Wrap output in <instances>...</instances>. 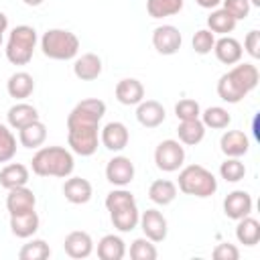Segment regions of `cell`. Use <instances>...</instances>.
Returning <instances> with one entry per match:
<instances>
[{"label": "cell", "instance_id": "29", "mask_svg": "<svg viewBox=\"0 0 260 260\" xmlns=\"http://www.w3.org/2000/svg\"><path fill=\"white\" fill-rule=\"evenodd\" d=\"M18 140L24 148H41L47 140V126L41 120H35L18 130Z\"/></svg>", "mask_w": 260, "mask_h": 260}, {"label": "cell", "instance_id": "42", "mask_svg": "<svg viewBox=\"0 0 260 260\" xmlns=\"http://www.w3.org/2000/svg\"><path fill=\"white\" fill-rule=\"evenodd\" d=\"M213 258L215 260H238L240 258V250L230 244V242H221L213 248Z\"/></svg>", "mask_w": 260, "mask_h": 260}, {"label": "cell", "instance_id": "4", "mask_svg": "<svg viewBox=\"0 0 260 260\" xmlns=\"http://www.w3.org/2000/svg\"><path fill=\"white\" fill-rule=\"evenodd\" d=\"M179 191L191 197H211L217 191V179L211 171L201 165H187L179 171Z\"/></svg>", "mask_w": 260, "mask_h": 260}, {"label": "cell", "instance_id": "41", "mask_svg": "<svg viewBox=\"0 0 260 260\" xmlns=\"http://www.w3.org/2000/svg\"><path fill=\"white\" fill-rule=\"evenodd\" d=\"M221 8L236 20H244V18H248L252 6L248 0H221Z\"/></svg>", "mask_w": 260, "mask_h": 260}, {"label": "cell", "instance_id": "2", "mask_svg": "<svg viewBox=\"0 0 260 260\" xmlns=\"http://www.w3.org/2000/svg\"><path fill=\"white\" fill-rule=\"evenodd\" d=\"M30 169L39 177L67 179L75 169L73 152L67 150L65 146H43L32 154Z\"/></svg>", "mask_w": 260, "mask_h": 260}, {"label": "cell", "instance_id": "25", "mask_svg": "<svg viewBox=\"0 0 260 260\" xmlns=\"http://www.w3.org/2000/svg\"><path fill=\"white\" fill-rule=\"evenodd\" d=\"M6 120H8V126L14 128V130H20L22 126L39 120V112L35 106L26 104V102H16L14 106L8 108V114H6Z\"/></svg>", "mask_w": 260, "mask_h": 260}, {"label": "cell", "instance_id": "45", "mask_svg": "<svg viewBox=\"0 0 260 260\" xmlns=\"http://www.w3.org/2000/svg\"><path fill=\"white\" fill-rule=\"evenodd\" d=\"M8 30V16L0 10V35H4Z\"/></svg>", "mask_w": 260, "mask_h": 260}, {"label": "cell", "instance_id": "11", "mask_svg": "<svg viewBox=\"0 0 260 260\" xmlns=\"http://www.w3.org/2000/svg\"><path fill=\"white\" fill-rule=\"evenodd\" d=\"M128 140H130V132L122 122H108L104 128H100V142L104 144V148L112 152L124 150L128 146Z\"/></svg>", "mask_w": 260, "mask_h": 260}, {"label": "cell", "instance_id": "39", "mask_svg": "<svg viewBox=\"0 0 260 260\" xmlns=\"http://www.w3.org/2000/svg\"><path fill=\"white\" fill-rule=\"evenodd\" d=\"M191 45H193V51L197 55H207L213 51V45H215V35L209 30V28H199L193 39H191Z\"/></svg>", "mask_w": 260, "mask_h": 260}, {"label": "cell", "instance_id": "20", "mask_svg": "<svg viewBox=\"0 0 260 260\" xmlns=\"http://www.w3.org/2000/svg\"><path fill=\"white\" fill-rule=\"evenodd\" d=\"M114 93L122 106H138L144 100V85L134 77H126L116 83Z\"/></svg>", "mask_w": 260, "mask_h": 260}, {"label": "cell", "instance_id": "13", "mask_svg": "<svg viewBox=\"0 0 260 260\" xmlns=\"http://www.w3.org/2000/svg\"><path fill=\"white\" fill-rule=\"evenodd\" d=\"M252 207H254L252 195L248 191H242V189H236V191L228 193L225 199H223V213L230 219H236V221L246 217V215H250Z\"/></svg>", "mask_w": 260, "mask_h": 260}, {"label": "cell", "instance_id": "5", "mask_svg": "<svg viewBox=\"0 0 260 260\" xmlns=\"http://www.w3.org/2000/svg\"><path fill=\"white\" fill-rule=\"evenodd\" d=\"M39 43L43 55L55 61H69L79 53V39L67 28H49Z\"/></svg>", "mask_w": 260, "mask_h": 260}, {"label": "cell", "instance_id": "19", "mask_svg": "<svg viewBox=\"0 0 260 260\" xmlns=\"http://www.w3.org/2000/svg\"><path fill=\"white\" fill-rule=\"evenodd\" d=\"M219 148L225 156L240 158L250 150V138L242 130H225L219 138Z\"/></svg>", "mask_w": 260, "mask_h": 260}, {"label": "cell", "instance_id": "36", "mask_svg": "<svg viewBox=\"0 0 260 260\" xmlns=\"http://www.w3.org/2000/svg\"><path fill=\"white\" fill-rule=\"evenodd\" d=\"M158 250L154 246V242H150L148 238H136L130 244V258L132 260H156Z\"/></svg>", "mask_w": 260, "mask_h": 260}, {"label": "cell", "instance_id": "21", "mask_svg": "<svg viewBox=\"0 0 260 260\" xmlns=\"http://www.w3.org/2000/svg\"><path fill=\"white\" fill-rule=\"evenodd\" d=\"M102 59L95 55V53H83L81 57H75V63H73V73L77 79L81 81H93L102 75Z\"/></svg>", "mask_w": 260, "mask_h": 260}, {"label": "cell", "instance_id": "18", "mask_svg": "<svg viewBox=\"0 0 260 260\" xmlns=\"http://www.w3.org/2000/svg\"><path fill=\"white\" fill-rule=\"evenodd\" d=\"M165 118H167V112L162 104L156 100H142L136 106V120L144 128H156L165 122Z\"/></svg>", "mask_w": 260, "mask_h": 260}, {"label": "cell", "instance_id": "43", "mask_svg": "<svg viewBox=\"0 0 260 260\" xmlns=\"http://www.w3.org/2000/svg\"><path fill=\"white\" fill-rule=\"evenodd\" d=\"M244 51L252 57V59H260V32L258 30H250L244 39Z\"/></svg>", "mask_w": 260, "mask_h": 260}, {"label": "cell", "instance_id": "3", "mask_svg": "<svg viewBox=\"0 0 260 260\" xmlns=\"http://www.w3.org/2000/svg\"><path fill=\"white\" fill-rule=\"evenodd\" d=\"M106 209L110 211V219H112V225L126 234V232H132L138 228V219H140V211H138V205H136V199L134 195L126 189V187H118L114 191H110L106 195V201H104Z\"/></svg>", "mask_w": 260, "mask_h": 260}, {"label": "cell", "instance_id": "17", "mask_svg": "<svg viewBox=\"0 0 260 260\" xmlns=\"http://www.w3.org/2000/svg\"><path fill=\"white\" fill-rule=\"evenodd\" d=\"M213 53L217 57L219 63L223 65H236L242 61V55H244V49H242V43L230 35H223L221 39H215V45H213Z\"/></svg>", "mask_w": 260, "mask_h": 260}, {"label": "cell", "instance_id": "10", "mask_svg": "<svg viewBox=\"0 0 260 260\" xmlns=\"http://www.w3.org/2000/svg\"><path fill=\"white\" fill-rule=\"evenodd\" d=\"M134 162L128 156H112L106 165V179L114 187H126L134 181Z\"/></svg>", "mask_w": 260, "mask_h": 260}, {"label": "cell", "instance_id": "30", "mask_svg": "<svg viewBox=\"0 0 260 260\" xmlns=\"http://www.w3.org/2000/svg\"><path fill=\"white\" fill-rule=\"evenodd\" d=\"M236 240L244 246H256L260 242V221L256 217H242L236 225Z\"/></svg>", "mask_w": 260, "mask_h": 260}, {"label": "cell", "instance_id": "8", "mask_svg": "<svg viewBox=\"0 0 260 260\" xmlns=\"http://www.w3.org/2000/svg\"><path fill=\"white\" fill-rule=\"evenodd\" d=\"M138 225L144 232V238H148L154 244L162 242L167 238V234H169L167 217L158 209H146V211H142L140 213V219H138Z\"/></svg>", "mask_w": 260, "mask_h": 260}, {"label": "cell", "instance_id": "46", "mask_svg": "<svg viewBox=\"0 0 260 260\" xmlns=\"http://www.w3.org/2000/svg\"><path fill=\"white\" fill-rule=\"evenodd\" d=\"M22 2H24L26 6H41L45 0H22Z\"/></svg>", "mask_w": 260, "mask_h": 260}, {"label": "cell", "instance_id": "31", "mask_svg": "<svg viewBox=\"0 0 260 260\" xmlns=\"http://www.w3.org/2000/svg\"><path fill=\"white\" fill-rule=\"evenodd\" d=\"M238 20L234 16H230L223 8H217V10H211V14L207 16V28L213 32V35H230L234 28H236Z\"/></svg>", "mask_w": 260, "mask_h": 260}, {"label": "cell", "instance_id": "37", "mask_svg": "<svg viewBox=\"0 0 260 260\" xmlns=\"http://www.w3.org/2000/svg\"><path fill=\"white\" fill-rule=\"evenodd\" d=\"M16 154V136L10 126L0 124V162H10Z\"/></svg>", "mask_w": 260, "mask_h": 260}, {"label": "cell", "instance_id": "23", "mask_svg": "<svg viewBox=\"0 0 260 260\" xmlns=\"http://www.w3.org/2000/svg\"><path fill=\"white\" fill-rule=\"evenodd\" d=\"M6 91H8L10 98H14V100H18V102L26 100V98L35 91V79H32V75L26 73V71H16V73H12V75L8 77V81H6Z\"/></svg>", "mask_w": 260, "mask_h": 260}, {"label": "cell", "instance_id": "6", "mask_svg": "<svg viewBox=\"0 0 260 260\" xmlns=\"http://www.w3.org/2000/svg\"><path fill=\"white\" fill-rule=\"evenodd\" d=\"M39 37L35 26L30 24H18L10 30L8 41H6V59L12 65H26L32 59V53L37 49Z\"/></svg>", "mask_w": 260, "mask_h": 260}, {"label": "cell", "instance_id": "14", "mask_svg": "<svg viewBox=\"0 0 260 260\" xmlns=\"http://www.w3.org/2000/svg\"><path fill=\"white\" fill-rule=\"evenodd\" d=\"M63 248H65V254L69 258H75V260H81V258H87L91 256L93 252V240L87 232L83 230H75V232H69L63 240Z\"/></svg>", "mask_w": 260, "mask_h": 260}, {"label": "cell", "instance_id": "32", "mask_svg": "<svg viewBox=\"0 0 260 260\" xmlns=\"http://www.w3.org/2000/svg\"><path fill=\"white\" fill-rule=\"evenodd\" d=\"M199 118H201L203 126H205V128H211V130H223V128H228L230 122H232L230 112H228L225 108H221V106H211V108L203 110Z\"/></svg>", "mask_w": 260, "mask_h": 260}, {"label": "cell", "instance_id": "12", "mask_svg": "<svg viewBox=\"0 0 260 260\" xmlns=\"http://www.w3.org/2000/svg\"><path fill=\"white\" fill-rule=\"evenodd\" d=\"M228 75H230V79L238 85V89L244 95H248L250 91H254L256 85H258V81H260V71H258V67L254 63H236L228 71Z\"/></svg>", "mask_w": 260, "mask_h": 260}, {"label": "cell", "instance_id": "16", "mask_svg": "<svg viewBox=\"0 0 260 260\" xmlns=\"http://www.w3.org/2000/svg\"><path fill=\"white\" fill-rule=\"evenodd\" d=\"M93 187L83 177H67L63 183V197L73 205H83L91 199Z\"/></svg>", "mask_w": 260, "mask_h": 260}, {"label": "cell", "instance_id": "47", "mask_svg": "<svg viewBox=\"0 0 260 260\" xmlns=\"http://www.w3.org/2000/svg\"><path fill=\"white\" fill-rule=\"evenodd\" d=\"M250 2V6H260V0H248Z\"/></svg>", "mask_w": 260, "mask_h": 260}, {"label": "cell", "instance_id": "35", "mask_svg": "<svg viewBox=\"0 0 260 260\" xmlns=\"http://www.w3.org/2000/svg\"><path fill=\"white\" fill-rule=\"evenodd\" d=\"M219 175L223 181L228 183H238L246 177V165L240 160V158H232L228 156L221 165H219Z\"/></svg>", "mask_w": 260, "mask_h": 260}, {"label": "cell", "instance_id": "7", "mask_svg": "<svg viewBox=\"0 0 260 260\" xmlns=\"http://www.w3.org/2000/svg\"><path fill=\"white\" fill-rule=\"evenodd\" d=\"M185 162V146L179 140L167 138L154 148V165L162 173H175Z\"/></svg>", "mask_w": 260, "mask_h": 260}, {"label": "cell", "instance_id": "22", "mask_svg": "<svg viewBox=\"0 0 260 260\" xmlns=\"http://www.w3.org/2000/svg\"><path fill=\"white\" fill-rule=\"evenodd\" d=\"M41 225V219L37 215V211H26V213H16V215H10V232L16 236V238H32L37 234Z\"/></svg>", "mask_w": 260, "mask_h": 260}, {"label": "cell", "instance_id": "15", "mask_svg": "<svg viewBox=\"0 0 260 260\" xmlns=\"http://www.w3.org/2000/svg\"><path fill=\"white\" fill-rule=\"evenodd\" d=\"M35 205H37V197H35L32 189H28L26 185H24V187L8 189V195H6V209H8V215L32 211Z\"/></svg>", "mask_w": 260, "mask_h": 260}, {"label": "cell", "instance_id": "34", "mask_svg": "<svg viewBox=\"0 0 260 260\" xmlns=\"http://www.w3.org/2000/svg\"><path fill=\"white\" fill-rule=\"evenodd\" d=\"M51 256V248L45 240L41 238H32L28 244H24L18 252V258L20 260H45Z\"/></svg>", "mask_w": 260, "mask_h": 260}, {"label": "cell", "instance_id": "24", "mask_svg": "<svg viewBox=\"0 0 260 260\" xmlns=\"http://www.w3.org/2000/svg\"><path fill=\"white\" fill-rule=\"evenodd\" d=\"M30 179L28 167L22 162H8L2 171H0V185L8 191L14 187H24Z\"/></svg>", "mask_w": 260, "mask_h": 260}, {"label": "cell", "instance_id": "33", "mask_svg": "<svg viewBox=\"0 0 260 260\" xmlns=\"http://www.w3.org/2000/svg\"><path fill=\"white\" fill-rule=\"evenodd\" d=\"M181 8H183V0H146V12L152 18L179 14Z\"/></svg>", "mask_w": 260, "mask_h": 260}, {"label": "cell", "instance_id": "38", "mask_svg": "<svg viewBox=\"0 0 260 260\" xmlns=\"http://www.w3.org/2000/svg\"><path fill=\"white\" fill-rule=\"evenodd\" d=\"M217 95L223 100V102H228V104H238V102H242L246 95L238 89V85L230 79V75L228 73H223L221 77H219V81H217Z\"/></svg>", "mask_w": 260, "mask_h": 260}, {"label": "cell", "instance_id": "40", "mask_svg": "<svg viewBox=\"0 0 260 260\" xmlns=\"http://www.w3.org/2000/svg\"><path fill=\"white\" fill-rule=\"evenodd\" d=\"M175 116L179 120H195L201 116V106L191 98H183L175 104Z\"/></svg>", "mask_w": 260, "mask_h": 260}, {"label": "cell", "instance_id": "1", "mask_svg": "<svg viewBox=\"0 0 260 260\" xmlns=\"http://www.w3.org/2000/svg\"><path fill=\"white\" fill-rule=\"evenodd\" d=\"M106 114V104L98 98L81 100L67 116V142L71 152L91 156L100 144V120Z\"/></svg>", "mask_w": 260, "mask_h": 260}, {"label": "cell", "instance_id": "27", "mask_svg": "<svg viewBox=\"0 0 260 260\" xmlns=\"http://www.w3.org/2000/svg\"><path fill=\"white\" fill-rule=\"evenodd\" d=\"M205 126L201 122V118H195V120H181V124L177 126V136H179V142L181 144H187V146H195L199 144L203 138H205Z\"/></svg>", "mask_w": 260, "mask_h": 260}, {"label": "cell", "instance_id": "9", "mask_svg": "<svg viewBox=\"0 0 260 260\" xmlns=\"http://www.w3.org/2000/svg\"><path fill=\"white\" fill-rule=\"evenodd\" d=\"M183 45V37L177 26L160 24L152 30V47L160 55H175Z\"/></svg>", "mask_w": 260, "mask_h": 260}, {"label": "cell", "instance_id": "44", "mask_svg": "<svg viewBox=\"0 0 260 260\" xmlns=\"http://www.w3.org/2000/svg\"><path fill=\"white\" fill-rule=\"evenodd\" d=\"M201 8H207V10H213L215 6H219L221 4V0H195Z\"/></svg>", "mask_w": 260, "mask_h": 260}, {"label": "cell", "instance_id": "26", "mask_svg": "<svg viewBox=\"0 0 260 260\" xmlns=\"http://www.w3.org/2000/svg\"><path fill=\"white\" fill-rule=\"evenodd\" d=\"M126 256V242L116 234H106L98 242V258L100 260H122Z\"/></svg>", "mask_w": 260, "mask_h": 260}, {"label": "cell", "instance_id": "28", "mask_svg": "<svg viewBox=\"0 0 260 260\" xmlns=\"http://www.w3.org/2000/svg\"><path fill=\"white\" fill-rule=\"evenodd\" d=\"M177 193H179L177 185L173 181H169V179H156L148 187V199L152 203H156V205H169V203H173L177 199Z\"/></svg>", "mask_w": 260, "mask_h": 260}, {"label": "cell", "instance_id": "48", "mask_svg": "<svg viewBox=\"0 0 260 260\" xmlns=\"http://www.w3.org/2000/svg\"><path fill=\"white\" fill-rule=\"evenodd\" d=\"M0 47H2V35H0Z\"/></svg>", "mask_w": 260, "mask_h": 260}]
</instances>
